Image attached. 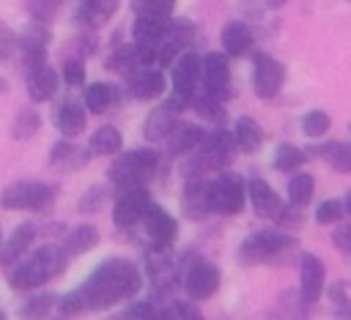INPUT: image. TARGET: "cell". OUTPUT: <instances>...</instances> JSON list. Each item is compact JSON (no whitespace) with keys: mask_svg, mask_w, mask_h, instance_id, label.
<instances>
[{"mask_svg":"<svg viewBox=\"0 0 351 320\" xmlns=\"http://www.w3.org/2000/svg\"><path fill=\"white\" fill-rule=\"evenodd\" d=\"M69 252L63 246H55V243H47L41 249H36L33 254H22L16 263L8 265V284L19 293H33L38 287H44L49 279L60 276L69 265Z\"/></svg>","mask_w":351,"mask_h":320,"instance_id":"cell-2","label":"cell"},{"mask_svg":"<svg viewBox=\"0 0 351 320\" xmlns=\"http://www.w3.org/2000/svg\"><path fill=\"white\" fill-rule=\"evenodd\" d=\"M156 309L159 306H154L151 301H143V304H134V306H129L121 317H134V320H143V317H156Z\"/></svg>","mask_w":351,"mask_h":320,"instance_id":"cell-46","label":"cell"},{"mask_svg":"<svg viewBox=\"0 0 351 320\" xmlns=\"http://www.w3.org/2000/svg\"><path fill=\"white\" fill-rule=\"evenodd\" d=\"M181 213L192 222H200L211 213L208 205V181L203 178H186V186L181 191Z\"/></svg>","mask_w":351,"mask_h":320,"instance_id":"cell-18","label":"cell"},{"mask_svg":"<svg viewBox=\"0 0 351 320\" xmlns=\"http://www.w3.org/2000/svg\"><path fill=\"white\" fill-rule=\"evenodd\" d=\"M343 213H346L343 200H324V202L315 208V222H318V224H335V222L343 219Z\"/></svg>","mask_w":351,"mask_h":320,"instance_id":"cell-43","label":"cell"},{"mask_svg":"<svg viewBox=\"0 0 351 320\" xmlns=\"http://www.w3.org/2000/svg\"><path fill=\"white\" fill-rule=\"evenodd\" d=\"M121 0H82L80 11H77V22L85 30H99L104 22H110V16L118 11Z\"/></svg>","mask_w":351,"mask_h":320,"instance_id":"cell-25","label":"cell"},{"mask_svg":"<svg viewBox=\"0 0 351 320\" xmlns=\"http://www.w3.org/2000/svg\"><path fill=\"white\" fill-rule=\"evenodd\" d=\"M36 235H38L36 224H30V222L16 224V227L11 230V235H8V241H3V246H0V265L8 268L11 263H16V260L33 246Z\"/></svg>","mask_w":351,"mask_h":320,"instance_id":"cell-22","label":"cell"},{"mask_svg":"<svg viewBox=\"0 0 351 320\" xmlns=\"http://www.w3.org/2000/svg\"><path fill=\"white\" fill-rule=\"evenodd\" d=\"M293 249H296V238L288 235L285 230H258L239 243L236 260L241 265H261V263H274L277 257Z\"/></svg>","mask_w":351,"mask_h":320,"instance_id":"cell-5","label":"cell"},{"mask_svg":"<svg viewBox=\"0 0 351 320\" xmlns=\"http://www.w3.org/2000/svg\"><path fill=\"white\" fill-rule=\"evenodd\" d=\"M247 194H250V202H252V208H255V213L261 219H277L280 211L285 208L282 200H280V194L263 178H252L247 183Z\"/></svg>","mask_w":351,"mask_h":320,"instance_id":"cell-20","label":"cell"},{"mask_svg":"<svg viewBox=\"0 0 351 320\" xmlns=\"http://www.w3.org/2000/svg\"><path fill=\"white\" fill-rule=\"evenodd\" d=\"M90 156H93L90 148H77L74 142L60 139L49 150V167L60 170V172H74V170H82L90 161Z\"/></svg>","mask_w":351,"mask_h":320,"instance_id":"cell-19","label":"cell"},{"mask_svg":"<svg viewBox=\"0 0 351 320\" xmlns=\"http://www.w3.org/2000/svg\"><path fill=\"white\" fill-rule=\"evenodd\" d=\"M285 0H266V5H271V8H280Z\"/></svg>","mask_w":351,"mask_h":320,"instance_id":"cell-50","label":"cell"},{"mask_svg":"<svg viewBox=\"0 0 351 320\" xmlns=\"http://www.w3.org/2000/svg\"><path fill=\"white\" fill-rule=\"evenodd\" d=\"M58 304V298L52 295V293H33V298H27L25 304H22V315L25 317H44V315H49V309Z\"/></svg>","mask_w":351,"mask_h":320,"instance_id":"cell-41","label":"cell"},{"mask_svg":"<svg viewBox=\"0 0 351 320\" xmlns=\"http://www.w3.org/2000/svg\"><path fill=\"white\" fill-rule=\"evenodd\" d=\"M233 137H236V145H239L241 153H255V150L263 145V129H261L258 120L250 118V115H241V118L236 120Z\"/></svg>","mask_w":351,"mask_h":320,"instance_id":"cell-29","label":"cell"},{"mask_svg":"<svg viewBox=\"0 0 351 320\" xmlns=\"http://www.w3.org/2000/svg\"><path fill=\"white\" fill-rule=\"evenodd\" d=\"M324 284H326V268L321 263V257L304 252L299 260V298L304 306L315 304L324 295Z\"/></svg>","mask_w":351,"mask_h":320,"instance_id":"cell-13","label":"cell"},{"mask_svg":"<svg viewBox=\"0 0 351 320\" xmlns=\"http://www.w3.org/2000/svg\"><path fill=\"white\" fill-rule=\"evenodd\" d=\"M244 197H247V181L236 172H219L214 181H208L211 213L233 216L244 208Z\"/></svg>","mask_w":351,"mask_h":320,"instance_id":"cell-7","label":"cell"},{"mask_svg":"<svg viewBox=\"0 0 351 320\" xmlns=\"http://www.w3.org/2000/svg\"><path fill=\"white\" fill-rule=\"evenodd\" d=\"M200 85L206 93L222 101L230 96V63L222 52H208L200 57Z\"/></svg>","mask_w":351,"mask_h":320,"instance_id":"cell-10","label":"cell"},{"mask_svg":"<svg viewBox=\"0 0 351 320\" xmlns=\"http://www.w3.org/2000/svg\"><path fill=\"white\" fill-rule=\"evenodd\" d=\"M332 241H335V246H337L340 252L351 254V224H343V227H337V230L332 232Z\"/></svg>","mask_w":351,"mask_h":320,"instance_id":"cell-47","label":"cell"},{"mask_svg":"<svg viewBox=\"0 0 351 320\" xmlns=\"http://www.w3.org/2000/svg\"><path fill=\"white\" fill-rule=\"evenodd\" d=\"M156 167H159V153L148 148H137V150L121 153L107 167V178L118 191H126V189L145 186L156 175Z\"/></svg>","mask_w":351,"mask_h":320,"instance_id":"cell-4","label":"cell"},{"mask_svg":"<svg viewBox=\"0 0 351 320\" xmlns=\"http://www.w3.org/2000/svg\"><path fill=\"white\" fill-rule=\"evenodd\" d=\"M140 287H143V274L132 260L107 257L90 271V276L80 287L66 293L58 301V306H60V315L66 317L80 312H101L132 298L134 293H140Z\"/></svg>","mask_w":351,"mask_h":320,"instance_id":"cell-1","label":"cell"},{"mask_svg":"<svg viewBox=\"0 0 351 320\" xmlns=\"http://www.w3.org/2000/svg\"><path fill=\"white\" fill-rule=\"evenodd\" d=\"M5 90H8V82H5V79H3V77H0V96H3V93H5Z\"/></svg>","mask_w":351,"mask_h":320,"instance_id":"cell-51","label":"cell"},{"mask_svg":"<svg viewBox=\"0 0 351 320\" xmlns=\"http://www.w3.org/2000/svg\"><path fill=\"white\" fill-rule=\"evenodd\" d=\"M162 317H178V320H200L203 315H200V309L192 304V298L189 301H176V304H167V306H159L156 309V320H162Z\"/></svg>","mask_w":351,"mask_h":320,"instance_id":"cell-40","label":"cell"},{"mask_svg":"<svg viewBox=\"0 0 351 320\" xmlns=\"http://www.w3.org/2000/svg\"><path fill=\"white\" fill-rule=\"evenodd\" d=\"M63 3H66V0H25V8H27V14H30L36 22L49 25V22L60 14Z\"/></svg>","mask_w":351,"mask_h":320,"instance_id":"cell-38","label":"cell"},{"mask_svg":"<svg viewBox=\"0 0 351 320\" xmlns=\"http://www.w3.org/2000/svg\"><path fill=\"white\" fill-rule=\"evenodd\" d=\"M195 33H197V27H195L189 19H184V16L170 19V22H167V30H165V36H162V44H159V57H156V63H159V66H173V60H176L181 52H186V49L192 46Z\"/></svg>","mask_w":351,"mask_h":320,"instance_id":"cell-9","label":"cell"},{"mask_svg":"<svg viewBox=\"0 0 351 320\" xmlns=\"http://www.w3.org/2000/svg\"><path fill=\"white\" fill-rule=\"evenodd\" d=\"M219 38H222L225 55H230V57H244V55H250L252 46H255L252 27L244 25V22H228V25L222 27V36H219Z\"/></svg>","mask_w":351,"mask_h":320,"instance_id":"cell-23","label":"cell"},{"mask_svg":"<svg viewBox=\"0 0 351 320\" xmlns=\"http://www.w3.org/2000/svg\"><path fill=\"white\" fill-rule=\"evenodd\" d=\"M38 129H41V115L33 107H22L14 118V123H11V137L16 142H25L33 134H38Z\"/></svg>","mask_w":351,"mask_h":320,"instance_id":"cell-33","label":"cell"},{"mask_svg":"<svg viewBox=\"0 0 351 320\" xmlns=\"http://www.w3.org/2000/svg\"><path fill=\"white\" fill-rule=\"evenodd\" d=\"M82 98H85L88 112L99 115V112H104L107 107H112L118 101V88L110 85V82H93V85L85 88V96Z\"/></svg>","mask_w":351,"mask_h":320,"instance_id":"cell-30","label":"cell"},{"mask_svg":"<svg viewBox=\"0 0 351 320\" xmlns=\"http://www.w3.org/2000/svg\"><path fill=\"white\" fill-rule=\"evenodd\" d=\"M304 161H307V153H304L302 148L291 145V142L277 145L274 159H271V164H274V170H277V172H296Z\"/></svg>","mask_w":351,"mask_h":320,"instance_id":"cell-34","label":"cell"},{"mask_svg":"<svg viewBox=\"0 0 351 320\" xmlns=\"http://www.w3.org/2000/svg\"><path fill=\"white\" fill-rule=\"evenodd\" d=\"M337 315H340V317H351V295L337 306Z\"/></svg>","mask_w":351,"mask_h":320,"instance_id":"cell-48","label":"cell"},{"mask_svg":"<svg viewBox=\"0 0 351 320\" xmlns=\"http://www.w3.org/2000/svg\"><path fill=\"white\" fill-rule=\"evenodd\" d=\"M313 191H315V178L310 172H296L291 175L288 181V202L304 208L310 200H313Z\"/></svg>","mask_w":351,"mask_h":320,"instance_id":"cell-35","label":"cell"},{"mask_svg":"<svg viewBox=\"0 0 351 320\" xmlns=\"http://www.w3.org/2000/svg\"><path fill=\"white\" fill-rule=\"evenodd\" d=\"M143 224H145V232L151 238V246H159V249H170L173 246V241L178 235V224L159 202H154V200L148 202Z\"/></svg>","mask_w":351,"mask_h":320,"instance_id":"cell-14","label":"cell"},{"mask_svg":"<svg viewBox=\"0 0 351 320\" xmlns=\"http://www.w3.org/2000/svg\"><path fill=\"white\" fill-rule=\"evenodd\" d=\"M96 243H99V230L93 224H77V227H71L63 235V243L60 246L69 252V257H77V254L90 252Z\"/></svg>","mask_w":351,"mask_h":320,"instance_id":"cell-27","label":"cell"},{"mask_svg":"<svg viewBox=\"0 0 351 320\" xmlns=\"http://www.w3.org/2000/svg\"><path fill=\"white\" fill-rule=\"evenodd\" d=\"M126 85L137 101H151V98H159L165 93V74L159 68L140 66L132 74H126Z\"/></svg>","mask_w":351,"mask_h":320,"instance_id":"cell-17","label":"cell"},{"mask_svg":"<svg viewBox=\"0 0 351 320\" xmlns=\"http://www.w3.org/2000/svg\"><path fill=\"white\" fill-rule=\"evenodd\" d=\"M14 44H16V38H14L11 27H8V25L0 19V63L11 57V52H14Z\"/></svg>","mask_w":351,"mask_h":320,"instance_id":"cell-45","label":"cell"},{"mask_svg":"<svg viewBox=\"0 0 351 320\" xmlns=\"http://www.w3.org/2000/svg\"><path fill=\"white\" fill-rule=\"evenodd\" d=\"M58 85H60V77L47 63L27 74V96H30V101H49L58 93Z\"/></svg>","mask_w":351,"mask_h":320,"instance_id":"cell-24","label":"cell"},{"mask_svg":"<svg viewBox=\"0 0 351 320\" xmlns=\"http://www.w3.org/2000/svg\"><path fill=\"white\" fill-rule=\"evenodd\" d=\"M189 107H192L200 118H206V120H211V123H217V126H222V123L228 120V112H225L222 98H217V96H211V93H206V90H203L200 96H192Z\"/></svg>","mask_w":351,"mask_h":320,"instance_id":"cell-32","label":"cell"},{"mask_svg":"<svg viewBox=\"0 0 351 320\" xmlns=\"http://www.w3.org/2000/svg\"><path fill=\"white\" fill-rule=\"evenodd\" d=\"M285 68L280 60H274L266 52H258L252 60V90L258 98H274L282 88Z\"/></svg>","mask_w":351,"mask_h":320,"instance_id":"cell-11","label":"cell"},{"mask_svg":"<svg viewBox=\"0 0 351 320\" xmlns=\"http://www.w3.org/2000/svg\"><path fill=\"white\" fill-rule=\"evenodd\" d=\"M55 126L66 139H74L85 131V109L74 101H63L55 112Z\"/></svg>","mask_w":351,"mask_h":320,"instance_id":"cell-26","label":"cell"},{"mask_svg":"<svg viewBox=\"0 0 351 320\" xmlns=\"http://www.w3.org/2000/svg\"><path fill=\"white\" fill-rule=\"evenodd\" d=\"M206 131L197 126V123H186V120H178L173 126V131L165 137V148L170 156H184V153H192L200 142H203Z\"/></svg>","mask_w":351,"mask_h":320,"instance_id":"cell-21","label":"cell"},{"mask_svg":"<svg viewBox=\"0 0 351 320\" xmlns=\"http://www.w3.org/2000/svg\"><path fill=\"white\" fill-rule=\"evenodd\" d=\"M132 8H134V14L159 16V19H173L176 0H132Z\"/></svg>","mask_w":351,"mask_h":320,"instance_id":"cell-39","label":"cell"},{"mask_svg":"<svg viewBox=\"0 0 351 320\" xmlns=\"http://www.w3.org/2000/svg\"><path fill=\"white\" fill-rule=\"evenodd\" d=\"M58 200V189L44 181H16L0 191V208L5 211H47Z\"/></svg>","mask_w":351,"mask_h":320,"instance_id":"cell-6","label":"cell"},{"mask_svg":"<svg viewBox=\"0 0 351 320\" xmlns=\"http://www.w3.org/2000/svg\"><path fill=\"white\" fill-rule=\"evenodd\" d=\"M236 150H239L236 137L219 126V129L211 131V134L206 131L203 142L189 153V159L184 161L181 172H184L186 178H203L206 172H214V170H219V167H228V164L233 161Z\"/></svg>","mask_w":351,"mask_h":320,"instance_id":"cell-3","label":"cell"},{"mask_svg":"<svg viewBox=\"0 0 351 320\" xmlns=\"http://www.w3.org/2000/svg\"><path fill=\"white\" fill-rule=\"evenodd\" d=\"M0 246H3V227H0Z\"/></svg>","mask_w":351,"mask_h":320,"instance_id":"cell-52","label":"cell"},{"mask_svg":"<svg viewBox=\"0 0 351 320\" xmlns=\"http://www.w3.org/2000/svg\"><path fill=\"white\" fill-rule=\"evenodd\" d=\"M343 208H346V213L351 216V189L346 191V197H343Z\"/></svg>","mask_w":351,"mask_h":320,"instance_id":"cell-49","label":"cell"},{"mask_svg":"<svg viewBox=\"0 0 351 320\" xmlns=\"http://www.w3.org/2000/svg\"><path fill=\"white\" fill-rule=\"evenodd\" d=\"M184 290L192 301H206L219 287V268L208 260H195L184 274Z\"/></svg>","mask_w":351,"mask_h":320,"instance_id":"cell-12","label":"cell"},{"mask_svg":"<svg viewBox=\"0 0 351 320\" xmlns=\"http://www.w3.org/2000/svg\"><path fill=\"white\" fill-rule=\"evenodd\" d=\"M184 107H189L181 96H170L167 101H162L159 107H154L151 112H148V118H145V123H143V137L148 139V142H165V137L173 131V126L178 123V115H181V109Z\"/></svg>","mask_w":351,"mask_h":320,"instance_id":"cell-8","label":"cell"},{"mask_svg":"<svg viewBox=\"0 0 351 320\" xmlns=\"http://www.w3.org/2000/svg\"><path fill=\"white\" fill-rule=\"evenodd\" d=\"M121 145H123V137L115 126H101L88 139V148L93 150V156H115L121 150Z\"/></svg>","mask_w":351,"mask_h":320,"instance_id":"cell-31","label":"cell"},{"mask_svg":"<svg viewBox=\"0 0 351 320\" xmlns=\"http://www.w3.org/2000/svg\"><path fill=\"white\" fill-rule=\"evenodd\" d=\"M107 186L104 183H96V186H90L82 197H80V202H77V211L80 213H93V211H99L101 205H104V200H107Z\"/></svg>","mask_w":351,"mask_h":320,"instance_id":"cell-42","label":"cell"},{"mask_svg":"<svg viewBox=\"0 0 351 320\" xmlns=\"http://www.w3.org/2000/svg\"><path fill=\"white\" fill-rule=\"evenodd\" d=\"M197 82H200V57H197V52L186 49L173 60V93L189 104Z\"/></svg>","mask_w":351,"mask_h":320,"instance_id":"cell-15","label":"cell"},{"mask_svg":"<svg viewBox=\"0 0 351 320\" xmlns=\"http://www.w3.org/2000/svg\"><path fill=\"white\" fill-rule=\"evenodd\" d=\"M329 126H332V118H329V112H324V109H310V112L302 115V131H304V137H310V139L326 137Z\"/></svg>","mask_w":351,"mask_h":320,"instance_id":"cell-37","label":"cell"},{"mask_svg":"<svg viewBox=\"0 0 351 320\" xmlns=\"http://www.w3.org/2000/svg\"><path fill=\"white\" fill-rule=\"evenodd\" d=\"M310 153L321 156L332 170L337 172H351V142H340V139H329L318 148H313Z\"/></svg>","mask_w":351,"mask_h":320,"instance_id":"cell-28","label":"cell"},{"mask_svg":"<svg viewBox=\"0 0 351 320\" xmlns=\"http://www.w3.org/2000/svg\"><path fill=\"white\" fill-rule=\"evenodd\" d=\"M63 79L69 85H82L85 82V63H82V57H69L63 63Z\"/></svg>","mask_w":351,"mask_h":320,"instance_id":"cell-44","label":"cell"},{"mask_svg":"<svg viewBox=\"0 0 351 320\" xmlns=\"http://www.w3.org/2000/svg\"><path fill=\"white\" fill-rule=\"evenodd\" d=\"M104 66L110 68V71H115V74H132L134 68H140L143 63H140V57H137V49H134V44H129V46H121V49H115V52H110V57L104 60Z\"/></svg>","mask_w":351,"mask_h":320,"instance_id":"cell-36","label":"cell"},{"mask_svg":"<svg viewBox=\"0 0 351 320\" xmlns=\"http://www.w3.org/2000/svg\"><path fill=\"white\" fill-rule=\"evenodd\" d=\"M148 202H151V197H148L145 186L121 191L118 200H115V205H112V222L118 227H134L137 222H143Z\"/></svg>","mask_w":351,"mask_h":320,"instance_id":"cell-16","label":"cell"}]
</instances>
